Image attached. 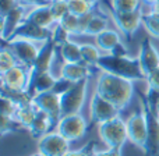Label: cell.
<instances>
[{"label":"cell","mask_w":159,"mask_h":156,"mask_svg":"<svg viewBox=\"0 0 159 156\" xmlns=\"http://www.w3.org/2000/svg\"><path fill=\"white\" fill-rule=\"evenodd\" d=\"M137 57L140 60L141 69H143V73L145 74V77L159 67V50L149 38L144 39L141 42L140 52H138Z\"/></svg>","instance_id":"obj_16"},{"label":"cell","mask_w":159,"mask_h":156,"mask_svg":"<svg viewBox=\"0 0 159 156\" xmlns=\"http://www.w3.org/2000/svg\"><path fill=\"white\" fill-rule=\"evenodd\" d=\"M107 22H109V20H107L106 17H103V16H101V14L93 11L91 18H89V22H88V25H87V28H85L84 32H82V35L95 36L96 38L99 33H102L103 31L107 29Z\"/></svg>","instance_id":"obj_24"},{"label":"cell","mask_w":159,"mask_h":156,"mask_svg":"<svg viewBox=\"0 0 159 156\" xmlns=\"http://www.w3.org/2000/svg\"><path fill=\"white\" fill-rule=\"evenodd\" d=\"M56 81H57V78L50 71L41 73V74H30V85H28L27 93L31 98H34L36 93L53 91Z\"/></svg>","instance_id":"obj_18"},{"label":"cell","mask_w":159,"mask_h":156,"mask_svg":"<svg viewBox=\"0 0 159 156\" xmlns=\"http://www.w3.org/2000/svg\"><path fill=\"white\" fill-rule=\"evenodd\" d=\"M95 92L117 106L120 110L129 106L134 95V82L130 79L117 77V75L102 73L96 81Z\"/></svg>","instance_id":"obj_1"},{"label":"cell","mask_w":159,"mask_h":156,"mask_svg":"<svg viewBox=\"0 0 159 156\" xmlns=\"http://www.w3.org/2000/svg\"><path fill=\"white\" fill-rule=\"evenodd\" d=\"M50 11L53 14V18L56 20V22H59L67 13H69V4L67 0H53L49 3Z\"/></svg>","instance_id":"obj_34"},{"label":"cell","mask_w":159,"mask_h":156,"mask_svg":"<svg viewBox=\"0 0 159 156\" xmlns=\"http://www.w3.org/2000/svg\"><path fill=\"white\" fill-rule=\"evenodd\" d=\"M56 50H57V46H56L52 38L49 41H46L45 43H42L41 50H39L35 61L30 67V74H41V73L50 71V67L55 61Z\"/></svg>","instance_id":"obj_15"},{"label":"cell","mask_w":159,"mask_h":156,"mask_svg":"<svg viewBox=\"0 0 159 156\" xmlns=\"http://www.w3.org/2000/svg\"><path fill=\"white\" fill-rule=\"evenodd\" d=\"M151 11H152V13H155L157 16H159V0H158V2H155L154 4L151 6Z\"/></svg>","instance_id":"obj_42"},{"label":"cell","mask_w":159,"mask_h":156,"mask_svg":"<svg viewBox=\"0 0 159 156\" xmlns=\"http://www.w3.org/2000/svg\"><path fill=\"white\" fill-rule=\"evenodd\" d=\"M120 43H121L120 32L116 29H110V28H107L106 31H103L95 38V45L106 53H112L115 50V47Z\"/></svg>","instance_id":"obj_22"},{"label":"cell","mask_w":159,"mask_h":156,"mask_svg":"<svg viewBox=\"0 0 159 156\" xmlns=\"http://www.w3.org/2000/svg\"><path fill=\"white\" fill-rule=\"evenodd\" d=\"M126 126L129 141L138 148L144 149L147 141V118L144 110L141 109L138 112L133 113L126 120Z\"/></svg>","instance_id":"obj_12"},{"label":"cell","mask_w":159,"mask_h":156,"mask_svg":"<svg viewBox=\"0 0 159 156\" xmlns=\"http://www.w3.org/2000/svg\"><path fill=\"white\" fill-rule=\"evenodd\" d=\"M95 156H121V149L107 148L105 151H98V154Z\"/></svg>","instance_id":"obj_40"},{"label":"cell","mask_w":159,"mask_h":156,"mask_svg":"<svg viewBox=\"0 0 159 156\" xmlns=\"http://www.w3.org/2000/svg\"><path fill=\"white\" fill-rule=\"evenodd\" d=\"M144 102L148 106L149 110H152L154 113L158 114V106H159V88H154V87H147L145 91V96Z\"/></svg>","instance_id":"obj_33"},{"label":"cell","mask_w":159,"mask_h":156,"mask_svg":"<svg viewBox=\"0 0 159 156\" xmlns=\"http://www.w3.org/2000/svg\"><path fill=\"white\" fill-rule=\"evenodd\" d=\"M120 109L110 103L107 99L101 96L98 92L93 91L89 102V118L92 124H102L105 121H109L112 118L119 117Z\"/></svg>","instance_id":"obj_7"},{"label":"cell","mask_w":159,"mask_h":156,"mask_svg":"<svg viewBox=\"0 0 159 156\" xmlns=\"http://www.w3.org/2000/svg\"><path fill=\"white\" fill-rule=\"evenodd\" d=\"M25 20L34 22V24L39 25V27H42V28H46V29H53V27L57 24L56 20L53 18V14H52V11H50L49 4L32 7L27 13Z\"/></svg>","instance_id":"obj_20"},{"label":"cell","mask_w":159,"mask_h":156,"mask_svg":"<svg viewBox=\"0 0 159 156\" xmlns=\"http://www.w3.org/2000/svg\"><path fill=\"white\" fill-rule=\"evenodd\" d=\"M56 131L60 132L67 141L74 142L87 134L88 123L81 113L61 116V118L56 124Z\"/></svg>","instance_id":"obj_6"},{"label":"cell","mask_w":159,"mask_h":156,"mask_svg":"<svg viewBox=\"0 0 159 156\" xmlns=\"http://www.w3.org/2000/svg\"><path fill=\"white\" fill-rule=\"evenodd\" d=\"M59 52L64 63H80L81 61V45L70 39L59 47Z\"/></svg>","instance_id":"obj_25"},{"label":"cell","mask_w":159,"mask_h":156,"mask_svg":"<svg viewBox=\"0 0 159 156\" xmlns=\"http://www.w3.org/2000/svg\"><path fill=\"white\" fill-rule=\"evenodd\" d=\"M143 25L145 31L149 33V36L155 39H159V16H157L152 11L144 13L143 17Z\"/></svg>","instance_id":"obj_28"},{"label":"cell","mask_w":159,"mask_h":156,"mask_svg":"<svg viewBox=\"0 0 159 156\" xmlns=\"http://www.w3.org/2000/svg\"><path fill=\"white\" fill-rule=\"evenodd\" d=\"M30 85V67L17 64L16 67L2 74L3 93H24Z\"/></svg>","instance_id":"obj_5"},{"label":"cell","mask_w":159,"mask_h":156,"mask_svg":"<svg viewBox=\"0 0 159 156\" xmlns=\"http://www.w3.org/2000/svg\"><path fill=\"white\" fill-rule=\"evenodd\" d=\"M141 0H112V10L119 13H130L140 8Z\"/></svg>","instance_id":"obj_31"},{"label":"cell","mask_w":159,"mask_h":156,"mask_svg":"<svg viewBox=\"0 0 159 156\" xmlns=\"http://www.w3.org/2000/svg\"><path fill=\"white\" fill-rule=\"evenodd\" d=\"M143 2H144V3H147V4H148V6H149V7H151V6H152V4H154V3H155V2H158V0H143Z\"/></svg>","instance_id":"obj_43"},{"label":"cell","mask_w":159,"mask_h":156,"mask_svg":"<svg viewBox=\"0 0 159 156\" xmlns=\"http://www.w3.org/2000/svg\"><path fill=\"white\" fill-rule=\"evenodd\" d=\"M89 79H84L73 84L63 95H60V103H61V114H74V113H81V109L85 103L87 98V91Z\"/></svg>","instance_id":"obj_4"},{"label":"cell","mask_w":159,"mask_h":156,"mask_svg":"<svg viewBox=\"0 0 159 156\" xmlns=\"http://www.w3.org/2000/svg\"><path fill=\"white\" fill-rule=\"evenodd\" d=\"M140 103L147 118V141L143 151L147 156H159V116L148 109L143 95Z\"/></svg>","instance_id":"obj_8"},{"label":"cell","mask_w":159,"mask_h":156,"mask_svg":"<svg viewBox=\"0 0 159 156\" xmlns=\"http://www.w3.org/2000/svg\"><path fill=\"white\" fill-rule=\"evenodd\" d=\"M98 134H99L101 141L107 148L121 149L123 145L126 144V141H129L126 121H124L120 116L99 124Z\"/></svg>","instance_id":"obj_3"},{"label":"cell","mask_w":159,"mask_h":156,"mask_svg":"<svg viewBox=\"0 0 159 156\" xmlns=\"http://www.w3.org/2000/svg\"><path fill=\"white\" fill-rule=\"evenodd\" d=\"M30 156H43V155L39 154V152H35V154H32V155H30Z\"/></svg>","instance_id":"obj_45"},{"label":"cell","mask_w":159,"mask_h":156,"mask_svg":"<svg viewBox=\"0 0 159 156\" xmlns=\"http://www.w3.org/2000/svg\"><path fill=\"white\" fill-rule=\"evenodd\" d=\"M20 4V0H0V11H2V17L10 13L13 8H16Z\"/></svg>","instance_id":"obj_38"},{"label":"cell","mask_w":159,"mask_h":156,"mask_svg":"<svg viewBox=\"0 0 159 156\" xmlns=\"http://www.w3.org/2000/svg\"><path fill=\"white\" fill-rule=\"evenodd\" d=\"M69 11L77 17H84L93 13V6L87 0H67Z\"/></svg>","instance_id":"obj_29"},{"label":"cell","mask_w":159,"mask_h":156,"mask_svg":"<svg viewBox=\"0 0 159 156\" xmlns=\"http://www.w3.org/2000/svg\"><path fill=\"white\" fill-rule=\"evenodd\" d=\"M36 112H38V109L34 106L32 100H31V102H27V103L20 105V107H18V110H17L14 118H16V121L22 127V128L28 130L30 126L32 124L34 118H35Z\"/></svg>","instance_id":"obj_23"},{"label":"cell","mask_w":159,"mask_h":156,"mask_svg":"<svg viewBox=\"0 0 159 156\" xmlns=\"http://www.w3.org/2000/svg\"><path fill=\"white\" fill-rule=\"evenodd\" d=\"M0 128H2V134H10V132L18 131L20 128H22L18 123L16 121V118L8 117V116H3L2 114V123H0Z\"/></svg>","instance_id":"obj_36"},{"label":"cell","mask_w":159,"mask_h":156,"mask_svg":"<svg viewBox=\"0 0 159 156\" xmlns=\"http://www.w3.org/2000/svg\"><path fill=\"white\" fill-rule=\"evenodd\" d=\"M59 27L64 29L69 35H78L80 33V17L74 16L69 11L60 21L57 22Z\"/></svg>","instance_id":"obj_27"},{"label":"cell","mask_w":159,"mask_h":156,"mask_svg":"<svg viewBox=\"0 0 159 156\" xmlns=\"http://www.w3.org/2000/svg\"><path fill=\"white\" fill-rule=\"evenodd\" d=\"M13 38H22L32 41L35 43H45L52 38V29H46V28H42L34 22L24 20L22 24L18 27V29L14 32Z\"/></svg>","instance_id":"obj_17"},{"label":"cell","mask_w":159,"mask_h":156,"mask_svg":"<svg viewBox=\"0 0 159 156\" xmlns=\"http://www.w3.org/2000/svg\"><path fill=\"white\" fill-rule=\"evenodd\" d=\"M96 70L102 73L117 75V77L130 79V81H145V74L143 73L138 57L131 56H115V55H103L101 56L96 63Z\"/></svg>","instance_id":"obj_2"},{"label":"cell","mask_w":159,"mask_h":156,"mask_svg":"<svg viewBox=\"0 0 159 156\" xmlns=\"http://www.w3.org/2000/svg\"><path fill=\"white\" fill-rule=\"evenodd\" d=\"M34 106L38 110L48 113L50 117L55 120V123L57 124V121L61 118V103H60V95H57L53 91H48V92L36 93L32 98Z\"/></svg>","instance_id":"obj_13"},{"label":"cell","mask_w":159,"mask_h":156,"mask_svg":"<svg viewBox=\"0 0 159 156\" xmlns=\"http://www.w3.org/2000/svg\"><path fill=\"white\" fill-rule=\"evenodd\" d=\"M18 63V60H17L16 55H14L13 52H11V49L8 46H4L2 47V50H0V73H6L10 69H13V67H16Z\"/></svg>","instance_id":"obj_30"},{"label":"cell","mask_w":159,"mask_h":156,"mask_svg":"<svg viewBox=\"0 0 159 156\" xmlns=\"http://www.w3.org/2000/svg\"><path fill=\"white\" fill-rule=\"evenodd\" d=\"M70 141L55 130L38 138V152L43 156H64L70 151Z\"/></svg>","instance_id":"obj_9"},{"label":"cell","mask_w":159,"mask_h":156,"mask_svg":"<svg viewBox=\"0 0 159 156\" xmlns=\"http://www.w3.org/2000/svg\"><path fill=\"white\" fill-rule=\"evenodd\" d=\"M18 107H20V103L16 99H13L8 95L2 93V114L3 116H8V117L14 118Z\"/></svg>","instance_id":"obj_32"},{"label":"cell","mask_w":159,"mask_h":156,"mask_svg":"<svg viewBox=\"0 0 159 156\" xmlns=\"http://www.w3.org/2000/svg\"><path fill=\"white\" fill-rule=\"evenodd\" d=\"M27 6H24L21 2L16 8L7 13L6 16L2 17V39L3 41H10L13 38L14 32L18 29V27L22 24L27 16Z\"/></svg>","instance_id":"obj_14"},{"label":"cell","mask_w":159,"mask_h":156,"mask_svg":"<svg viewBox=\"0 0 159 156\" xmlns=\"http://www.w3.org/2000/svg\"><path fill=\"white\" fill-rule=\"evenodd\" d=\"M101 49L92 43H81V61L91 69H96V63L101 59Z\"/></svg>","instance_id":"obj_26"},{"label":"cell","mask_w":159,"mask_h":156,"mask_svg":"<svg viewBox=\"0 0 159 156\" xmlns=\"http://www.w3.org/2000/svg\"><path fill=\"white\" fill-rule=\"evenodd\" d=\"M87 2H88V3H91V4L93 6V4H96V3H98L99 0H87Z\"/></svg>","instance_id":"obj_44"},{"label":"cell","mask_w":159,"mask_h":156,"mask_svg":"<svg viewBox=\"0 0 159 156\" xmlns=\"http://www.w3.org/2000/svg\"><path fill=\"white\" fill-rule=\"evenodd\" d=\"M98 145L95 141H91L87 145H84L81 149H75V151H69L64 156H95L98 154Z\"/></svg>","instance_id":"obj_35"},{"label":"cell","mask_w":159,"mask_h":156,"mask_svg":"<svg viewBox=\"0 0 159 156\" xmlns=\"http://www.w3.org/2000/svg\"><path fill=\"white\" fill-rule=\"evenodd\" d=\"M24 6H30L31 8L36 7V6H45V4H49V0H20Z\"/></svg>","instance_id":"obj_41"},{"label":"cell","mask_w":159,"mask_h":156,"mask_svg":"<svg viewBox=\"0 0 159 156\" xmlns=\"http://www.w3.org/2000/svg\"><path fill=\"white\" fill-rule=\"evenodd\" d=\"M110 17H112L115 25L117 27L119 32L123 33L127 39H130L133 33L143 24L144 11L141 8L135 11H130V13H119V11L110 10Z\"/></svg>","instance_id":"obj_11"},{"label":"cell","mask_w":159,"mask_h":156,"mask_svg":"<svg viewBox=\"0 0 159 156\" xmlns=\"http://www.w3.org/2000/svg\"><path fill=\"white\" fill-rule=\"evenodd\" d=\"M92 73V69L84 64L82 61H80V63H63L60 69V77L75 84V82L84 81V79H89Z\"/></svg>","instance_id":"obj_19"},{"label":"cell","mask_w":159,"mask_h":156,"mask_svg":"<svg viewBox=\"0 0 159 156\" xmlns=\"http://www.w3.org/2000/svg\"><path fill=\"white\" fill-rule=\"evenodd\" d=\"M158 116H159V106H158Z\"/></svg>","instance_id":"obj_46"},{"label":"cell","mask_w":159,"mask_h":156,"mask_svg":"<svg viewBox=\"0 0 159 156\" xmlns=\"http://www.w3.org/2000/svg\"><path fill=\"white\" fill-rule=\"evenodd\" d=\"M71 85H73V82H70V81H67V79L59 77L57 81H56L55 88H53V92H56L57 95H63V93L66 92V91L69 89Z\"/></svg>","instance_id":"obj_37"},{"label":"cell","mask_w":159,"mask_h":156,"mask_svg":"<svg viewBox=\"0 0 159 156\" xmlns=\"http://www.w3.org/2000/svg\"><path fill=\"white\" fill-rule=\"evenodd\" d=\"M49 2H53V0H49Z\"/></svg>","instance_id":"obj_47"},{"label":"cell","mask_w":159,"mask_h":156,"mask_svg":"<svg viewBox=\"0 0 159 156\" xmlns=\"http://www.w3.org/2000/svg\"><path fill=\"white\" fill-rule=\"evenodd\" d=\"M55 124H56L55 120H53L48 113L42 112V110H38L32 124H31L30 128H28V131H30V134L32 135V137L41 138V137H43L45 134L50 132V128H52Z\"/></svg>","instance_id":"obj_21"},{"label":"cell","mask_w":159,"mask_h":156,"mask_svg":"<svg viewBox=\"0 0 159 156\" xmlns=\"http://www.w3.org/2000/svg\"><path fill=\"white\" fill-rule=\"evenodd\" d=\"M7 42H8V47L16 55L18 63L25 67H31L34 64L42 45V43L38 45L32 41L22 39V38H13Z\"/></svg>","instance_id":"obj_10"},{"label":"cell","mask_w":159,"mask_h":156,"mask_svg":"<svg viewBox=\"0 0 159 156\" xmlns=\"http://www.w3.org/2000/svg\"><path fill=\"white\" fill-rule=\"evenodd\" d=\"M145 82H147V87L159 88V67L157 70H154L149 75H147Z\"/></svg>","instance_id":"obj_39"}]
</instances>
